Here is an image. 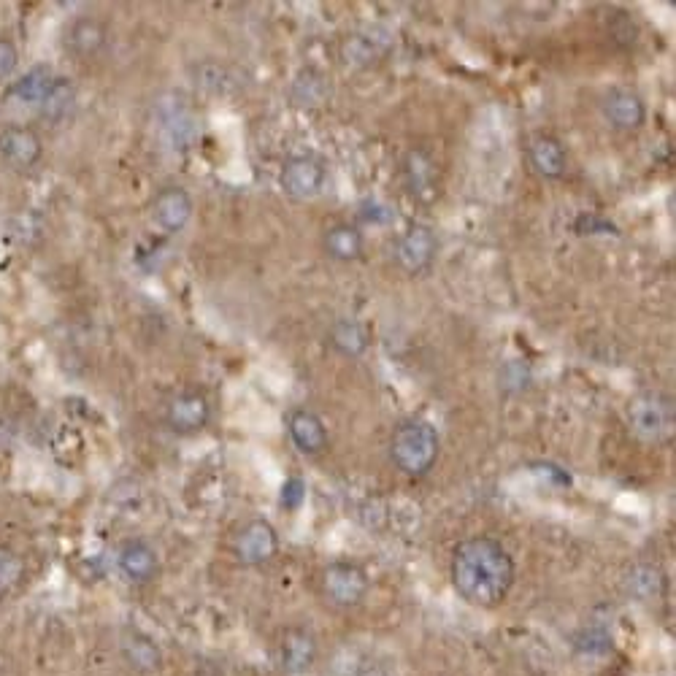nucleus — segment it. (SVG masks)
<instances>
[{"mask_svg":"<svg viewBox=\"0 0 676 676\" xmlns=\"http://www.w3.org/2000/svg\"><path fill=\"white\" fill-rule=\"evenodd\" d=\"M452 585L468 603L495 609L514 585V560L501 541L474 536L457 544L452 555Z\"/></svg>","mask_w":676,"mask_h":676,"instance_id":"f257e3e1","label":"nucleus"},{"mask_svg":"<svg viewBox=\"0 0 676 676\" xmlns=\"http://www.w3.org/2000/svg\"><path fill=\"white\" fill-rule=\"evenodd\" d=\"M390 457L406 476H425L439 460V433L422 420L403 422L390 441Z\"/></svg>","mask_w":676,"mask_h":676,"instance_id":"f03ea898","label":"nucleus"},{"mask_svg":"<svg viewBox=\"0 0 676 676\" xmlns=\"http://www.w3.org/2000/svg\"><path fill=\"white\" fill-rule=\"evenodd\" d=\"M368 574L363 566L349 563V560H336L322 571V595L330 606L336 609H355L366 601L368 595Z\"/></svg>","mask_w":676,"mask_h":676,"instance_id":"7ed1b4c3","label":"nucleus"},{"mask_svg":"<svg viewBox=\"0 0 676 676\" xmlns=\"http://www.w3.org/2000/svg\"><path fill=\"white\" fill-rule=\"evenodd\" d=\"M628 425L644 441H663L674 428V406L663 393H641L628 406Z\"/></svg>","mask_w":676,"mask_h":676,"instance_id":"20e7f679","label":"nucleus"},{"mask_svg":"<svg viewBox=\"0 0 676 676\" xmlns=\"http://www.w3.org/2000/svg\"><path fill=\"white\" fill-rule=\"evenodd\" d=\"M233 552L244 566H263L279 552V533L271 522L252 520L241 525L233 539Z\"/></svg>","mask_w":676,"mask_h":676,"instance_id":"39448f33","label":"nucleus"},{"mask_svg":"<svg viewBox=\"0 0 676 676\" xmlns=\"http://www.w3.org/2000/svg\"><path fill=\"white\" fill-rule=\"evenodd\" d=\"M439 252V238L428 225H412L395 244V260L406 274H425Z\"/></svg>","mask_w":676,"mask_h":676,"instance_id":"423d86ee","label":"nucleus"},{"mask_svg":"<svg viewBox=\"0 0 676 676\" xmlns=\"http://www.w3.org/2000/svg\"><path fill=\"white\" fill-rule=\"evenodd\" d=\"M325 187V165L314 157H293L282 168V190L293 201H311Z\"/></svg>","mask_w":676,"mask_h":676,"instance_id":"0eeeda50","label":"nucleus"},{"mask_svg":"<svg viewBox=\"0 0 676 676\" xmlns=\"http://www.w3.org/2000/svg\"><path fill=\"white\" fill-rule=\"evenodd\" d=\"M41 138L33 133L30 128H19V125H11V128L0 130V157L17 168V171H28L33 165L41 160Z\"/></svg>","mask_w":676,"mask_h":676,"instance_id":"6e6552de","label":"nucleus"},{"mask_svg":"<svg viewBox=\"0 0 676 676\" xmlns=\"http://www.w3.org/2000/svg\"><path fill=\"white\" fill-rule=\"evenodd\" d=\"M152 217L165 233H179L192 217V198L184 187H165L152 201Z\"/></svg>","mask_w":676,"mask_h":676,"instance_id":"1a4fd4ad","label":"nucleus"},{"mask_svg":"<svg viewBox=\"0 0 676 676\" xmlns=\"http://www.w3.org/2000/svg\"><path fill=\"white\" fill-rule=\"evenodd\" d=\"M165 417H168V425H171L176 433L190 436V433H198V430H203L209 425L211 406L201 393H179L174 401L168 403Z\"/></svg>","mask_w":676,"mask_h":676,"instance_id":"9d476101","label":"nucleus"},{"mask_svg":"<svg viewBox=\"0 0 676 676\" xmlns=\"http://www.w3.org/2000/svg\"><path fill=\"white\" fill-rule=\"evenodd\" d=\"M403 179H406V187L412 192L417 201L430 203L436 198V190H439V171L430 160L428 152L422 149H412L406 160H403Z\"/></svg>","mask_w":676,"mask_h":676,"instance_id":"9b49d317","label":"nucleus"},{"mask_svg":"<svg viewBox=\"0 0 676 676\" xmlns=\"http://www.w3.org/2000/svg\"><path fill=\"white\" fill-rule=\"evenodd\" d=\"M279 658H282V668L287 674H306L314 666V660H317V639H314V633L306 631V628H290L284 633L282 644H279Z\"/></svg>","mask_w":676,"mask_h":676,"instance_id":"f8f14e48","label":"nucleus"},{"mask_svg":"<svg viewBox=\"0 0 676 676\" xmlns=\"http://www.w3.org/2000/svg\"><path fill=\"white\" fill-rule=\"evenodd\" d=\"M117 566L122 571L125 579L136 582V585H147L152 582L160 568V560H157V552L149 547L147 541H128L122 544L117 555Z\"/></svg>","mask_w":676,"mask_h":676,"instance_id":"ddd939ff","label":"nucleus"},{"mask_svg":"<svg viewBox=\"0 0 676 676\" xmlns=\"http://www.w3.org/2000/svg\"><path fill=\"white\" fill-rule=\"evenodd\" d=\"M287 430L303 455H320L322 449L328 447V428L320 420V414L309 412V409H295L287 420Z\"/></svg>","mask_w":676,"mask_h":676,"instance_id":"4468645a","label":"nucleus"},{"mask_svg":"<svg viewBox=\"0 0 676 676\" xmlns=\"http://www.w3.org/2000/svg\"><path fill=\"white\" fill-rule=\"evenodd\" d=\"M528 160L536 174L544 176V179H552V182L566 174L568 168L566 149H563V144H560L558 138L547 136V133L530 138Z\"/></svg>","mask_w":676,"mask_h":676,"instance_id":"2eb2a0df","label":"nucleus"},{"mask_svg":"<svg viewBox=\"0 0 676 676\" xmlns=\"http://www.w3.org/2000/svg\"><path fill=\"white\" fill-rule=\"evenodd\" d=\"M603 114L609 119V125H614L617 130H639L644 125L647 109L636 92L614 90L603 101Z\"/></svg>","mask_w":676,"mask_h":676,"instance_id":"dca6fc26","label":"nucleus"},{"mask_svg":"<svg viewBox=\"0 0 676 676\" xmlns=\"http://www.w3.org/2000/svg\"><path fill=\"white\" fill-rule=\"evenodd\" d=\"M122 655L138 674H155L163 668V649L141 631H128L122 636Z\"/></svg>","mask_w":676,"mask_h":676,"instance_id":"f3484780","label":"nucleus"},{"mask_svg":"<svg viewBox=\"0 0 676 676\" xmlns=\"http://www.w3.org/2000/svg\"><path fill=\"white\" fill-rule=\"evenodd\" d=\"M322 244H325V252L338 263H352V260L363 255V247H366L360 228L349 225V222H338V225L325 230Z\"/></svg>","mask_w":676,"mask_h":676,"instance_id":"a211bd4d","label":"nucleus"},{"mask_svg":"<svg viewBox=\"0 0 676 676\" xmlns=\"http://www.w3.org/2000/svg\"><path fill=\"white\" fill-rule=\"evenodd\" d=\"M68 46L79 57H92L106 46V25L95 17H79L68 28Z\"/></svg>","mask_w":676,"mask_h":676,"instance_id":"6ab92c4d","label":"nucleus"},{"mask_svg":"<svg viewBox=\"0 0 676 676\" xmlns=\"http://www.w3.org/2000/svg\"><path fill=\"white\" fill-rule=\"evenodd\" d=\"M384 49H387V41H379L376 33H355L341 44V57L347 65L366 68L384 55Z\"/></svg>","mask_w":676,"mask_h":676,"instance_id":"aec40b11","label":"nucleus"},{"mask_svg":"<svg viewBox=\"0 0 676 676\" xmlns=\"http://www.w3.org/2000/svg\"><path fill=\"white\" fill-rule=\"evenodd\" d=\"M330 347L344 357H360L368 347L366 328L357 320H338L330 328Z\"/></svg>","mask_w":676,"mask_h":676,"instance_id":"412c9836","label":"nucleus"},{"mask_svg":"<svg viewBox=\"0 0 676 676\" xmlns=\"http://www.w3.org/2000/svg\"><path fill=\"white\" fill-rule=\"evenodd\" d=\"M625 590L636 601H649V598L660 595V590H663V574H660V568H655L652 563L633 566L628 571V576H625Z\"/></svg>","mask_w":676,"mask_h":676,"instance_id":"4be33fe9","label":"nucleus"},{"mask_svg":"<svg viewBox=\"0 0 676 676\" xmlns=\"http://www.w3.org/2000/svg\"><path fill=\"white\" fill-rule=\"evenodd\" d=\"M38 106H41V114H44L46 119H52V122L63 119L65 114H71V109L76 106L74 84L68 82V79H55L52 87H49V92L44 95V101L38 103Z\"/></svg>","mask_w":676,"mask_h":676,"instance_id":"5701e85b","label":"nucleus"},{"mask_svg":"<svg viewBox=\"0 0 676 676\" xmlns=\"http://www.w3.org/2000/svg\"><path fill=\"white\" fill-rule=\"evenodd\" d=\"M293 98L301 109H314V106H322L325 98H328V82H325L317 71H306V74H301L298 79H295Z\"/></svg>","mask_w":676,"mask_h":676,"instance_id":"b1692460","label":"nucleus"},{"mask_svg":"<svg viewBox=\"0 0 676 676\" xmlns=\"http://www.w3.org/2000/svg\"><path fill=\"white\" fill-rule=\"evenodd\" d=\"M52 82H55V76H52L49 68H33V71H28V74L14 84L11 92H14V98H19V101L41 103L46 92H49V87H52Z\"/></svg>","mask_w":676,"mask_h":676,"instance_id":"393cba45","label":"nucleus"},{"mask_svg":"<svg viewBox=\"0 0 676 676\" xmlns=\"http://www.w3.org/2000/svg\"><path fill=\"white\" fill-rule=\"evenodd\" d=\"M22 579V560L9 547H0V590H11Z\"/></svg>","mask_w":676,"mask_h":676,"instance_id":"a878e982","label":"nucleus"},{"mask_svg":"<svg viewBox=\"0 0 676 676\" xmlns=\"http://www.w3.org/2000/svg\"><path fill=\"white\" fill-rule=\"evenodd\" d=\"M17 63H19L17 46L11 44V41H6V38H0V82L9 79V76L17 71Z\"/></svg>","mask_w":676,"mask_h":676,"instance_id":"bb28decb","label":"nucleus"},{"mask_svg":"<svg viewBox=\"0 0 676 676\" xmlns=\"http://www.w3.org/2000/svg\"><path fill=\"white\" fill-rule=\"evenodd\" d=\"M303 495H306V485H303L301 479H290L282 490V501L287 509H295V506H301Z\"/></svg>","mask_w":676,"mask_h":676,"instance_id":"cd10ccee","label":"nucleus"},{"mask_svg":"<svg viewBox=\"0 0 676 676\" xmlns=\"http://www.w3.org/2000/svg\"><path fill=\"white\" fill-rule=\"evenodd\" d=\"M355 676H390V674H387V668H382V666H363V668H357Z\"/></svg>","mask_w":676,"mask_h":676,"instance_id":"c85d7f7f","label":"nucleus"}]
</instances>
